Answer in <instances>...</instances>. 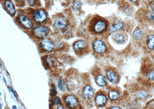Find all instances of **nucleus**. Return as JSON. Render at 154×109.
<instances>
[{
	"mask_svg": "<svg viewBox=\"0 0 154 109\" xmlns=\"http://www.w3.org/2000/svg\"><path fill=\"white\" fill-rule=\"evenodd\" d=\"M54 25L55 27L58 30L65 29L67 25L66 18L63 17H57L55 20Z\"/></svg>",
	"mask_w": 154,
	"mask_h": 109,
	"instance_id": "nucleus-12",
	"label": "nucleus"
},
{
	"mask_svg": "<svg viewBox=\"0 0 154 109\" xmlns=\"http://www.w3.org/2000/svg\"><path fill=\"white\" fill-rule=\"evenodd\" d=\"M49 29L46 26H37L32 30V33L35 37L38 39H42L47 36L49 33Z\"/></svg>",
	"mask_w": 154,
	"mask_h": 109,
	"instance_id": "nucleus-5",
	"label": "nucleus"
},
{
	"mask_svg": "<svg viewBox=\"0 0 154 109\" xmlns=\"http://www.w3.org/2000/svg\"><path fill=\"white\" fill-rule=\"evenodd\" d=\"M108 25L107 22L101 18H96L90 25L91 31L95 34H103L106 30Z\"/></svg>",
	"mask_w": 154,
	"mask_h": 109,
	"instance_id": "nucleus-1",
	"label": "nucleus"
},
{
	"mask_svg": "<svg viewBox=\"0 0 154 109\" xmlns=\"http://www.w3.org/2000/svg\"><path fill=\"white\" fill-rule=\"evenodd\" d=\"M33 16L34 20L38 23H43L46 21L47 18L46 13L42 9L36 10L34 12Z\"/></svg>",
	"mask_w": 154,
	"mask_h": 109,
	"instance_id": "nucleus-6",
	"label": "nucleus"
},
{
	"mask_svg": "<svg viewBox=\"0 0 154 109\" xmlns=\"http://www.w3.org/2000/svg\"><path fill=\"white\" fill-rule=\"evenodd\" d=\"M73 49L75 54L79 57L85 55L89 53V46L86 41L81 40L77 41L73 45Z\"/></svg>",
	"mask_w": 154,
	"mask_h": 109,
	"instance_id": "nucleus-2",
	"label": "nucleus"
},
{
	"mask_svg": "<svg viewBox=\"0 0 154 109\" xmlns=\"http://www.w3.org/2000/svg\"><path fill=\"white\" fill-rule=\"evenodd\" d=\"M52 106H56L57 105H62V103L61 99L59 97H56L55 98H54L52 99Z\"/></svg>",
	"mask_w": 154,
	"mask_h": 109,
	"instance_id": "nucleus-21",
	"label": "nucleus"
},
{
	"mask_svg": "<svg viewBox=\"0 0 154 109\" xmlns=\"http://www.w3.org/2000/svg\"><path fill=\"white\" fill-rule=\"evenodd\" d=\"M62 100L65 107L68 108H77L80 105L78 98L73 94H65L62 96Z\"/></svg>",
	"mask_w": 154,
	"mask_h": 109,
	"instance_id": "nucleus-3",
	"label": "nucleus"
},
{
	"mask_svg": "<svg viewBox=\"0 0 154 109\" xmlns=\"http://www.w3.org/2000/svg\"><path fill=\"white\" fill-rule=\"evenodd\" d=\"M58 86L59 89L61 91H65L67 88L65 80L60 78L58 80Z\"/></svg>",
	"mask_w": 154,
	"mask_h": 109,
	"instance_id": "nucleus-18",
	"label": "nucleus"
},
{
	"mask_svg": "<svg viewBox=\"0 0 154 109\" xmlns=\"http://www.w3.org/2000/svg\"><path fill=\"white\" fill-rule=\"evenodd\" d=\"M123 27V24L122 23H115L112 25V26L110 28L109 32L112 33L115 31L121 30Z\"/></svg>",
	"mask_w": 154,
	"mask_h": 109,
	"instance_id": "nucleus-16",
	"label": "nucleus"
},
{
	"mask_svg": "<svg viewBox=\"0 0 154 109\" xmlns=\"http://www.w3.org/2000/svg\"><path fill=\"white\" fill-rule=\"evenodd\" d=\"M57 109H66V108H64L63 106H62V105H59L57 108Z\"/></svg>",
	"mask_w": 154,
	"mask_h": 109,
	"instance_id": "nucleus-30",
	"label": "nucleus"
},
{
	"mask_svg": "<svg viewBox=\"0 0 154 109\" xmlns=\"http://www.w3.org/2000/svg\"><path fill=\"white\" fill-rule=\"evenodd\" d=\"M131 1L133 2H136V1H138V0H130Z\"/></svg>",
	"mask_w": 154,
	"mask_h": 109,
	"instance_id": "nucleus-32",
	"label": "nucleus"
},
{
	"mask_svg": "<svg viewBox=\"0 0 154 109\" xmlns=\"http://www.w3.org/2000/svg\"><path fill=\"white\" fill-rule=\"evenodd\" d=\"M4 4L5 7L7 12L12 16H14L16 14V10L13 3L10 1H6Z\"/></svg>",
	"mask_w": 154,
	"mask_h": 109,
	"instance_id": "nucleus-13",
	"label": "nucleus"
},
{
	"mask_svg": "<svg viewBox=\"0 0 154 109\" xmlns=\"http://www.w3.org/2000/svg\"><path fill=\"white\" fill-rule=\"evenodd\" d=\"M28 2L29 6L33 7L36 4V0H28Z\"/></svg>",
	"mask_w": 154,
	"mask_h": 109,
	"instance_id": "nucleus-26",
	"label": "nucleus"
},
{
	"mask_svg": "<svg viewBox=\"0 0 154 109\" xmlns=\"http://www.w3.org/2000/svg\"><path fill=\"white\" fill-rule=\"evenodd\" d=\"M18 18L19 22L23 27L28 30H30L33 28V23L27 17L24 15H21Z\"/></svg>",
	"mask_w": 154,
	"mask_h": 109,
	"instance_id": "nucleus-10",
	"label": "nucleus"
},
{
	"mask_svg": "<svg viewBox=\"0 0 154 109\" xmlns=\"http://www.w3.org/2000/svg\"><path fill=\"white\" fill-rule=\"evenodd\" d=\"M106 75L110 82L112 83H117L120 80V75L115 69H108L106 70Z\"/></svg>",
	"mask_w": 154,
	"mask_h": 109,
	"instance_id": "nucleus-7",
	"label": "nucleus"
},
{
	"mask_svg": "<svg viewBox=\"0 0 154 109\" xmlns=\"http://www.w3.org/2000/svg\"><path fill=\"white\" fill-rule=\"evenodd\" d=\"M94 99L96 104L98 107H102L105 105L107 102L106 96L102 91H100L96 94Z\"/></svg>",
	"mask_w": 154,
	"mask_h": 109,
	"instance_id": "nucleus-9",
	"label": "nucleus"
},
{
	"mask_svg": "<svg viewBox=\"0 0 154 109\" xmlns=\"http://www.w3.org/2000/svg\"><path fill=\"white\" fill-rule=\"evenodd\" d=\"M93 48L94 51L99 54H104L107 50L105 44L100 40H96L94 42Z\"/></svg>",
	"mask_w": 154,
	"mask_h": 109,
	"instance_id": "nucleus-8",
	"label": "nucleus"
},
{
	"mask_svg": "<svg viewBox=\"0 0 154 109\" xmlns=\"http://www.w3.org/2000/svg\"><path fill=\"white\" fill-rule=\"evenodd\" d=\"M147 77L151 80H154V69H150L146 74Z\"/></svg>",
	"mask_w": 154,
	"mask_h": 109,
	"instance_id": "nucleus-24",
	"label": "nucleus"
},
{
	"mask_svg": "<svg viewBox=\"0 0 154 109\" xmlns=\"http://www.w3.org/2000/svg\"><path fill=\"white\" fill-rule=\"evenodd\" d=\"M120 95L119 93L115 90H111L109 93V98L112 100H115L118 99Z\"/></svg>",
	"mask_w": 154,
	"mask_h": 109,
	"instance_id": "nucleus-19",
	"label": "nucleus"
},
{
	"mask_svg": "<svg viewBox=\"0 0 154 109\" xmlns=\"http://www.w3.org/2000/svg\"><path fill=\"white\" fill-rule=\"evenodd\" d=\"M10 90H11L12 92L13 93V94H14V95L15 96V97H16L17 98L16 95V94H15V93L14 90H13V89H12V88L11 87L10 88Z\"/></svg>",
	"mask_w": 154,
	"mask_h": 109,
	"instance_id": "nucleus-29",
	"label": "nucleus"
},
{
	"mask_svg": "<svg viewBox=\"0 0 154 109\" xmlns=\"http://www.w3.org/2000/svg\"><path fill=\"white\" fill-rule=\"evenodd\" d=\"M111 109H120V108L118 107V106H114L111 108Z\"/></svg>",
	"mask_w": 154,
	"mask_h": 109,
	"instance_id": "nucleus-31",
	"label": "nucleus"
},
{
	"mask_svg": "<svg viewBox=\"0 0 154 109\" xmlns=\"http://www.w3.org/2000/svg\"><path fill=\"white\" fill-rule=\"evenodd\" d=\"M147 46L151 50H154V35H150L147 39Z\"/></svg>",
	"mask_w": 154,
	"mask_h": 109,
	"instance_id": "nucleus-17",
	"label": "nucleus"
},
{
	"mask_svg": "<svg viewBox=\"0 0 154 109\" xmlns=\"http://www.w3.org/2000/svg\"><path fill=\"white\" fill-rule=\"evenodd\" d=\"M94 92L92 88L89 85H86L83 89L82 95L86 100L90 99L93 96Z\"/></svg>",
	"mask_w": 154,
	"mask_h": 109,
	"instance_id": "nucleus-11",
	"label": "nucleus"
},
{
	"mask_svg": "<svg viewBox=\"0 0 154 109\" xmlns=\"http://www.w3.org/2000/svg\"><path fill=\"white\" fill-rule=\"evenodd\" d=\"M146 17L150 22H154V12H148L146 13Z\"/></svg>",
	"mask_w": 154,
	"mask_h": 109,
	"instance_id": "nucleus-22",
	"label": "nucleus"
},
{
	"mask_svg": "<svg viewBox=\"0 0 154 109\" xmlns=\"http://www.w3.org/2000/svg\"><path fill=\"white\" fill-rule=\"evenodd\" d=\"M55 48L54 44L48 38L43 39L38 46L39 52L42 54H50L54 51Z\"/></svg>",
	"mask_w": 154,
	"mask_h": 109,
	"instance_id": "nucleus-4",
	"label": "nucleus"
},
{
	"mask_svg": "<svg viewBox=\"0 0 154 109\" xmlns=\"http://www.w3.org/2000/svg\"><path fill=\"white\" fill-rule=\"evenodd\" d=\"M115 42L119 44L124 43L126 41V38L124 34H116L114 37Z\"/></svg>",
	"mask_w": 154,
	"mask_h": 109,
	"instance_id": "nucleus-15",
	"label": "nucleus"
},
{
	"mask_svg": "<svg viewBox=\"0 0 154 109\" xmlns=\"http://www.w3.org/2000/svg\"><path fill=\"white\" fill-rule=\"evenodd\" d=\"M95 81L97 84L101 87H104L107 84L106 78L101 74H99L96 76Z\"/></svg>",
	"mask_w": 154,
	"mask_h": 109,
	"instance_id": "nucleus-14",
	"label": "nucleus"
},
{
	"mask_svg": "<svg viewBox=\"0 0 154 109\" xmlns=\"http://www.w3.org/2000/svg\"><path fill=\"white\" fill-rule=\"evenodd\" d=\"M13 109H16V107L15 106H13Z\"/></svg>",
	"mask_w": 154,
	"mask_h": 109,
	"instance_id": "nucleus-33",
	"label": "nucleus"
},
{
	"mask_svg": "<svg viewBox=\"0 0 154 109\" xmlns=\"http://www.w3.org/2000/svg\"><path fill=\"white\" fill-rule=\"evenodd\" d=\"M52 89L51 90L50 95L53 97L56 96V94H57V91H56L54 85L53 84H52Z\"/></svg>",
	"mask_w": 154,
	"mask_h": 109,
	"instance_id": "nucleus-25",
	"label": "nucleus"
},
{
	"mask_svg": "<svg viewBox=\"0 0 154 109\" xmlns=\"http://www.w3.org/2000/svg\"><path fill=\"white\" fill-rule=\"evenodd\" d=\"M4 81H5V83H6V79H5L4 77Z\"/></svg>",
	"mask_w": 154,
	"mask_h": 109,
	"instance_id": "nucleus-34",
	"label": "nucleus"
},
{
	"mask_svg": "<svg viewBox=\"0 0 154 109\" xmlns=\"http://www.w3.org/2000/svg\"><path fill=\"white\" fill-rule=\"evenodd\" d=\"M81 7V4L78 1H75L74 2L73 5V9L74 11H78Z\"/></svg>",
	"mask_w": 154,
	"mask_h": 109,
	"instance_id": "nucleus-23",
	"label": "nucleus"
},
{
	"mask_svg": "<svg viewBox=\"0 0 154 109\" xmlns=\"http://www.w3.org/2000/svg\"><path fill=\"white\" fill-rule=\"evenodd\" d=\"M149 6L150 9L153 11L154 12V1L150 2V3L149 4Z\"/></svg>",
	"mask_w": 154,
	"mask_h": 109,
	"instance_id": "nucleus-27",
	"label": "nucleus"
},
{
	"mask_svg": "<svg viewBox=\"0 0 154 109\" xmlns=\"http://www.w3.org/2000/svg\"><path fill=\"white\" fill-rule=\"evenodd\" d=\"M134 38L136 40H141L144 37V34L142 31L140 30H137L134 32L133 34Z\"/></svg>",
	"mask_w": 154,
	"mask_h": 109,
	"instance_id": "nucleus-20",
	"label": "nucleus"
},
{
	"mask_svg": "<svg viewBox=\"0 0 154 109\" xmlns=\"http://www.w3.org/2000/svg\"><path fill=\"white\" fill-rule=\"evenodd\" d=\"M17 3L19 4H23L25 2V0H15Z\"/></svg>",
	"mask_w": 154,
	"mask_h": 109,
	"instance_id": "nucleus-28",
	"label": "nucleus"
}]
</instances>
